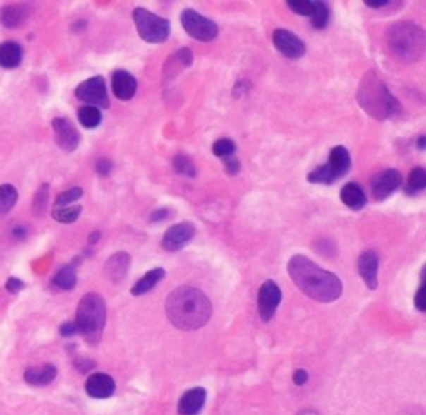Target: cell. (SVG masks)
<instances>
[{"label":"cell","mask_w":426,"mask_h":415,"mask_svg":"<svg viewBox=\"0 0 426 415\" xmlns=\"http://www.w3.org/2000/svg\"><path fill=\"white\" fill-rule=\"evenodd\" d=\"M193 62V54L188 47H182L178 49L177 52L170 55L166 59L165 66H164V80H170V78H175L178 73H182L185 68H188Z\"/></svg>","instance_id":"obj_17"},{"label":"cell","mask_w":426,"mask_h":415,"mask_svg":"<svg viewBox=\"0 0 426 415\" xmlns=\"http://www.w3.org/2000/svg\"><path fill=\"white\" fill-rule=\"evenodd\" d=\"M296 415H320V412H318V410L308 409V410H302V412H298Z\"/></svg>","instance_id":"obj_48"},{"label":"cell","mask_w":426,"mask_h":415,"mask_svg":"<svg viewBox=\"0 0 426 415\" xmlns=\"http://www.w3.org/2000/svg\"><path fill=\"white\" fill-rule=\"evenodd\" d=\"M235 150H237V145H235V142L231 140V138H219V140L213 142L212 145L213 155H217L219 159L235 155Z\"/></svg>","instance_id":"obj_34"},{"label":"cell","mask_w":426,"mask_h":415,"mask_svg":"<svg viewBox=\"0 0 426 415\" xmlns=\"http://www.w3.org/2000/svg\"><path fill=\"white\" fill-rule=\"evenodd\" d=\"M288 275L296 287L317 302H333L340 299L343 292L341 280L333 272L322 269L305 255L291 257L288 260Z\"/></svg>","instance_id":"obj_1"},{"label":"cell","mask_w":426,"mask_h":415,"mask_svg":"<svg viewBox=\"0 0 426 415\" xmlns=\"http://www.w3.org/2000/svg\"><path fill=\"white\" fill-rule=\"evenodd\" d=\"M330 17H331V11L330 7H328V4L322 2V0H317V8H315L313 16L310 17L312 18V25L318 30L325 29L328 22H330Z\"/></svg>","instance_id":"obj_30"},{"label":"cell","mask_w":426,"mask_h":415,"mask_svg":"<svg viewBox=\"0 0 426 415\" xmlns=\"http://www.w3.org/2000/svg\"><path fill=\"white\" fill-rule=\"evenodd\" d=\"M286 6L296 16L303 17H312L315 8H317V0H288Z\"/></svg>","instance_id":"obj_33"},{"label":"cell","mask_w":426,"mask_h":415,"mask_svg":"<svg viewBox=\"0 0 426 415\" xmlns=\"http://www.w3.org/2000/svg\"><path fill=\"white\" fill-rule=\"evenodd\" d=\"M18 199L17 188L11 186V184H4L0 186V219L8 215V212L13 209L16 202Z\"/></svg>","instance_id":"obj_27"},{"label":"cell","mask_w":426,"mask_h":415,"mask_svg":"<svg viewBox=\"0 0 426 415\" xmlns=\"http://www.w3.org/2000/svg\"><path fill=\"white\" fill-rule=\"evenodd\" d=\"M416 147H418V150H425L426 149V137L420 136L418 140H416Z\"/></svg>","instance_id":"obj_45"},{"label":"cell","mask_w":426,"mask_h":415,"mask_svg":"<svg viewBox=\"0 0 426 415\" xmlns=\"http://www.w3.org/2000/svg\"><path fill=\"white\" fill-rule=\"evenodd\" d=\"M388 50L396 61L416 64L426 50V34L415 22H398L387 32Z\"/></svg>","instance_id":"obj_4"},{"label":"cell","mask_w":426,"mask_h":415,"mask_svg":"<svg viewBox=\"0 0 426 415\" xmlns=\"http://www.w3.org/2000/svg\"><path fill=\"white\" fill-rule=\"evenodd\" d=\"M60 334H62L63 337H72V335H77L78 329H77L75 322H66V324L60 325Z\"/></svg>","instance_id":"obj_40"},{"label":"cell","mask_w":426,"mask_h":415,"mask_svg":"<svg viewBox=\"0 0 426 415\" xmlns=\"http://www.w3.org/2000/svg\"><path fill=\"white\" fill-rule=\"evenodd\" d=\"M112 160H109V159H99L97 160V164H95V170H97V174L99 175H102V177H105V175H109L110 172H112Z\"/></svg>","instance_id":"obj_38"},{"label":"cell","mask_w":426,"mask_h":415,"mask_svg":"<svg viewBox=\"0 0 426 415\" xmlns=\"http://www.w3.org/2000/svg\"><path fill=\"white\" fill-rule=\"evenodd\" d=\"M165 312L172 325L180 330H198L208 324L212 317V303L202 290L195 287L175 289L172 294L166 297Z\"/></svg>","instance_id":"obj_2"},{"label":"cell","mask_w":426,"mask_h":415,"mask_svg":"<svg viewBox=\"0 0 426 415\" xmlns=\"http://www.w3.org/2000/svg\"><path fill=\"white\" fill-rule=\"evenodd\" d=\"M426 188V172L423 167H415L408 175V187L406 192L416 193Z\"/></svg>","instance_id":"obj_31"},{"label":"cell","mask_w":426,"mask_h":415,"mask_svg":"<svg viewBox=\"0 0 426 415\" xmlns=\"http://www.w3.org/2000/svg\"><path fill=\"white\" fill-rule=\"evenodd\" d=\"M172 215V210L170 209H157V210H154L152 212V215H150V222H162V220H165V219H169V217Z\"/></svg>","instance_id":"obj_41"},{"label":"cell","mask_w":426,"mask_h":415,"mask_svg":"<svg viewBox=\"0 0 426 415\" xmlns=\"http://www.w3.org/2000/svg\"><path fill=\"white\" fill-rule=\"evenodd\" d=\"M99 239H100V232H94V234L89 235V242L90 243H97V242H99Z\"/></svg>","instance_id":"obj_47"},{"label":"cell","mask_w":426,"mask_h":415,"mask_svg":"<svg viewBox=\"0 0 426 415\" xmlns=\"http://www.w3.org/2000/svg\"><path fill=\"white\" fill-rule=\"evenodd\" d=\"M78 121H80V124L85 128L99 127L102 122L100 109L90 107V105H83V107L78 110Z\"/></svg>","instance_id":"obj_28"},{"label":"cell","mask_w":426,"mask_h":415,"mask_svg":"<svg viewBox=\"0 0 426 415\" xmlns=\"http://www.w3.org/2000/svg\"><path fill=\"white\" fill-rule=\"evenodd\" d=\"M55 377H57V367L52 366V363H45L42 367H30L24 373L27 384L35 387L49 385L50 382H54Z\"/></svg>","instance_id":"obj_21"},{"label":"cell","mask_w":426,"mask_h":415,"mask_svg":"<svg viewBox=\"0 0 426 415\" xmlns=\"http://www.w3.org/2000/svg\"><path fill=\"white\" fill-rule=\"evenodd\" d=\"M340 199L346 207H350L351 210H360L367 205V196H365L363 188L356 182L345 184V186L341 187Z\"/></svg>","instance_id":"obj_22"},{"label":"cell","mask_w":426,"mask_h":415,"mask_svg":"<svg viewBox=\"0 0 426 415\" xmlns=\"http://www.w3.org/2000/svg\"><path fill=\"white\" fill-rule=\"evenodd\" d=\"M391 4V0H365V6L370 8H385Z\"/></svg>","instance_id":"obj_44"},{"label":"cell","mask_w":426,"mask_h":415,"mask_svg":"<svg viewBox=\"0 0 426 415\" xmlns=\"http://www.w3.org/2000/svg\"><path fill=\"white\" fill-rule=\"evenodd\" d=\"M325 165L330 169V172L333 174V177H335V181L345 177L351 167L350 152L346 150L343 145L333 147V149L330 150V159H328V162Z\"/></svg>","instance_id":"obj_20"},{"label":"cell","mask_w":426,"mask_h":415,"mask_svg":"<svg viewBox=\"0 0 426 415\" xmlns=\"http://www.w3.org/2000/svg\"><path fill=\"white\" fill-rule=\"evenodd\" d=\"M85 390L94 399H109L115 392V380L109 373L95 372L87 379Z\"/></svg>","instance_id":"obj_15"},{"label":"cell","mask_w":426,"mask_h":415,"mask_svg":"<svg viewBox=\"0 0 426 415\" xmlns=\"http://www.w3.org/2000/svg\"><path fill=\"white\" fill-rule=\"evenodd\" d=\"M82 207L78 205H67V207H55L52 217L60 224H72L80 217Z\"/></svg>","instance_id":"obj_29"},{"label":"cell","mask_w":426,"mask_h":415,"mask_svg":"<svg viewBox=\"0 0 426 415\" xmlns=\"http://www.w3.org/2000/svg\"><path fill=\"white\" fill-rule=\"evenodd\" d=\"M107 322V307L104 299L99 294L90 292L80 299L77 307V329L87 342L95 345L99 344L104 334Z\"/></svg>","instance_id":"obj_5"},{"label":"cell","mask_w":426,"mask_h":415,"mask_svg":"<svg viewBox=\"0 0 426 415\" xmlns=\"http://www.w3.org/2000/svg\"><path fill=\"white\" fill-rule=\"evenodd\" d=\"M83 196V191L80 187H73L68 188V191L59 193L57 199H55V207H67L73 204V202H77L80 197Z\"/></svg>","instance_id":"obj_36"},{"label":"cell","mask_w":426,"mask_h":415,"mask_svg":"<svg viewBox=\"0 0 426 415\" xmlns=\"http://www.w3.org/2000/svg\"><path fill=\"white\" fill-rule=\"evenodd\" d=\"M281 302V290L273 280H267L262 284L258 290V313H260L262 320L268 322L273 319L276 308Z\"/></svg>","instance_id":"obj_10"},{"label":"cell","mask_w":426,"mask_h":415,"mask_svg":"<svg viewBox=\"0 0 426 415\" xmlns=\"http://www.w3.org/2000/svg\"><path fill=\"white\" fill-rule=\"evenodd\" d=\"M356 100L360 107L377 121H388L401 110L396 97L375 71H368L361 77L358 90H356Z\"/></svg>","instance_id":"obj_3"},{"label":"cell","mask_w":426,"mask_h":415,"mask_svg":"<svg viewBox=\"0 0 426 415\" xmlns=\"http://www.w3.org/2000/svg\"><path fill=\"white\" fill-rule=\"evenodd\" d=\"M164 277H165V270L162 269V267L147 272V274L143 275L135 285H133L130 294L135 295V297H140V295L148 294L152 289H155L157 285H159L162 280H164Z\"/></svg>","instance_id":"obj_25"},{"label":"cell","mask_w":426,"mask_h":415,"mask_svg":"<svg viewBox=\"0 0 426 415\" xmlns=\"http://www.w3.org/2000/svg\"><path fill=\"white\" fill-rule=\"evenodd\" d=\"M174 169L175 172L183 175V177H195L197 167L192 162V159L187 155H175L174 157Z\"/></svg>","instance_id":"obj_32"},{"label":"cell","mask_w":426,"mask_h":415,"mask_svg":"<svg viewBox=\"0 0 426 415\" xmlns=\"http://www.w3.org/2000/svg\"><path fill=\"white\" fill-rule=\"evenodd\" d=\"M128 267H130V255L127 252H117L109 257V260L104 265V274L110 282L118 284L122 282L127 275Z\"/></svg>","instance_id":"obj_16"},{"label":"cell","mask_w":426,"mask_h":415,"mask_svg":"<svg viewBox=\"0 0 426 415\" xmlns=\"http://www.w3.org/2000/svg\"><path fill=\"white\" fill-rule=\"evenodd\" d=\"M378 267L379 259L375 251H367L358 257V274L370 290H377L378 287Z\"/></svg>","instance_id":"obj_14"},{"label":"cell","mask_w":426,"mask_h":415,"mask_svg":"<svg viewBox=\"0 0 426 415\" xmlns=\"http://www.w3.org/2000/svg\"><path fill=\"white\" fill-rule=\"evenodd\" d=\"M24 59V49L17 42H4L0 45V67L17 68Z\"/></svg>","instance_id":"obj_23"},{"label":"cell","mask_w":426,"mask_h":415,"mask_svg":"<svg viewBox=\"0 0 426 415\" xmlns=\"http://www.w3.org/2000/svg\"><path fill=\"white\" fill-rule=\"evenodd\" d=\"M403 177L400 170L387 169L377 174L372 181V196L375 200H385L393 192H396L401 187Z\"/></svg>","instance_id":"obj_9"},{"label":"cell","mask_w":426,"mask_h":415,"mask_svg":"<svg viewBox=\"0 0 426 415\" xmlns=\"http://www.w3.org/2000/svg\"><path fill=\"white\" fill-rule=\"evenodd\" d=\"M75 97L78 100H82L83 104L90 105V107L109 109L110 105L105 78L102 76H95L83 80L75 89Z\"/></svg>","instance_id":"obj_8"},{"label":"cell","mask_w":426,"mask_h":415,"mask_svg":"<svg viewBox=\"0 0 426 415\" xmlns=\"http://www.w3.org/2000/svg\"><path fill=\"white\" fill-rule=\"evenodd\" d=\"M49 204V184H42V187L37 191L34 197V204H32V212L39 217L45 212Z\"/></svg>","instance_id":"obj_35"},{"label":"cell","mask_w":426,"mask_h":415,"mask_svg":"<svg viewBox=\"0 0 426 415\" xmlns=\"http://www.w3.org/2000/svg\"><path fill=\"white\" fill-rule=\"evenodd\" d=\"M52 284L60 290H72L77 285L75 265L68 264L66 267H62V269L54 275Z\"/></svg>","instance_id":"obj_26"},{"label":"cell","mask_w":426,"mask_h":415,"mask_svg":"<svg viewBox=\"0 0 426 415\" xmlns=\"http://www.w3.org/2000/svg\"><path fill=\"white\" fill-rule=\"evenodd\" d=\"M221 160H224L225 172L229 175H237L240 172V169H242V165H240V160L235 155L225 157V159H221Z\"/></svg>","instance_id":"obj_37"},{"label":"cell","mask_w":426,"mask_h":415,"mask_svg":"<svg viewBox=\"0 0 426 415\" xmlns=\"http://www.w3.org/2000/svg\"><path fill=\"white\" fill-rule=\"evenodd\" d=\"M195 237V225L192 222H180L166 229L162 239V247L166 252H177Z\"/></svg>","instance_id":"obj_12"},{"label":"cell","mask_w":426,"mask_h":415,"mask_svg":"<svg viewBox=\"0 0 426 415\" xmlns=\"http://www.w3.org/2000/svg\"><path fill=\"white\" fill-rule=\"evenodd\" d=\"M133 22H135L138 35L145 42L164 44L170 37V22L157 13L147 11L143 7L133 8Z\"/></svg>","instance_id":"obj_6"},{"label":"cell","mask_w":426,"mask_h":415,"mask_svg":"<svg viewBox=\"0 0 426 415\" xmlns=\"http://www.w3.org/2000/svg\"><path fill=\"white\" fill-rule=\"evenodd\" d=\"M308 380V372L303 371V368H298V371L293 372V382L296 385H303L307 384Z\"/></svg>","instance_id":"obj_43"},{"label":"cell","mask_w":426,"mask_h":415,"mask_svg":"<svg viewBox=\"0 0 426 415\" xmlns=\"http://www.w3.org/2000/svg\"><path fill=\"white\" fill-rule=\"evenodd\" d=\"M415 306L420 312L426 311V302H425V285H420L418 292L415 295Z\"/></svg>","instance_id":"obj_42"},{"label":"cell","mask_w":426,"mask_h":415,"mask_svg":"<svg viewBox=\"0 0 426 415\" xmlns=\"http://www.w3.org/2000/svg\"><path fill=\"white\" fill-rule=\"evenodd\" d=\"M112 90L117 99L130 100L137 92V78L127 71H115L112 73Z\"/></svg>","instance_id":"obj_19"},{"label":"cell","mask_w":426,"mask_h":415,"mask_svg":"<svg viewBox=\"0 0 426 415\" xmlns=\"http://www.w3.org/2000/svg\"><path fill=\"white\" fill-rule=\"evenodd\" d=\"M25 232H27V230L24 227H20V225H17V227L13 229V235H16V237H18V239L24 237Z\"/></svg>","instance_id":"obj_46"},{"label":"cell","mask_w":426,"mask_h":415,"mask_svg":"<svg viewBox=\"0 0 426 415\" xmlns=\"http://www.w3.org/2000/svg\"><path fill=\"white\" fill-rule=\"evenodd\" d=\"M24 287H25V284L22 282L20 279H17V277H11L6 284V290H8L11 294L20 292V290H24Z\"/></svg>","instance_id":"obj_39"},{"label":"cell","mask_w":426,"mask_h":415,"mask_svg":"<svg viewBox=\"0 0 426 415\" xmlns=\"http://www.w3.org/2000/svg\"><path fill=\"white\" fill-rule=\"evenodd\" d=\"M52 128L55 142L62 150L73 152L77 150L78 144H80V133H78L77 127L66 117H57L52 121Z\"/></svg>","instance_id":"obj_13"},{"label":"cell","mask_w":426,"mask_h":415,"mask_svg":"<svg viewBox=\"0 0 426 415\" xmlns=\"http://www.w3.org/2000/svg\"><path fill=\"white\" fill-rule=\"evenodd\" d=\"M207 400V390L203 387L190 389L178 400V414L180 415H197L200 414Z\"/></svg>","instance_id":"obj_18"},{"label":"cell","mask_w":426,"mask_h":415,"mask_svg":"<svg viewBox=\"0 0 426 415\" xmlns=\"http://www.w3.org/2000/svg\"><path fill=\"white\" fill-rule=\"evenodd\" d=\"M183 30L192 37V39L200 40V42H212L219 35V25L210 18L203 17L193 8H185L180 16Z\"/></svg>","instance_id":"obj_7"},{"label":"cell","mask_w":426,"mask_h":415,"mask_svg":"<svg viewBox=\"0 0 426 415\" xmlns=\"http://www.w3.org/2000/svg\"><path fill=\"white\" fill-rule=\"evenodd\" d=\"M273 45L286 59H300L307 52L303 40L286 29L273 30Z\"/></svg>","instance_id":"obj_11"},{"label":"cell","mask_w":426,"mask_h":415,"mask_svg":"<svg viewBox=\"0 0 426 415\" xmlns=\"http://www.w3.org/2000/svg\"><path fill=\"white\" fill-rule=\"evenodd\" d=\"M27 17H29V8L24 6H7L0 11V22L7 29H17L24 25Z\"/></svg>","instance_id":"obj_24"}]
</instances>
